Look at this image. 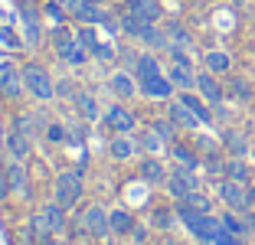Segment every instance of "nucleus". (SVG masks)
<instances>
[{"label": "nucleus", "mask_w": 255, "mask_h": 245, "mask_svg": "<svg viewBox=\"0 0 255 245\" xmlns=\"http://www.w3.org/2000/svg\"><path fill=\"white\" fill-rule=\"evenodd\" d=\"M167 79L173 82V89H180V92H190V89H196V75H193V69H187V66H177V62L170 66Z\"/></svg>", "instance_id": "412c9836"}, {"label": "nucleus", "mask_w": 255, "mask_h": 245, "mask_svg": "<svg viewBox=\"0 0 255 245\" xmlns=\"http://www.w3.org/2000/svg\"><path fill=\"white\" fill-rule=\"evenodd\" d=\"M150 131H157V137L164 144L173 141V131H177V124H173L170 118H157V121H150Z\"/></svg>", "instance_id": "c756f323"}, {"label": "nucleus", "mask_w": 255, "mask_h": 245, "mask_svg": "<svg viewBox=\"0 0 255 245\" xmlns=\"http://www.w3.org/2000/svg\"><path fill=\"white\" fill-rule=\"evenodd\" d=\"M7 180H10V190L20 196L30 193V173H26V167H23V160H10L7 163Z\"/></svg>", "instance_id": "4468645a"}, {"label": "nucleus", "mask_w": 255, "mask_h": 245, "mask_svg": "<svg viewBox=\"0 0 255 245\" xmlns=\"http://www.w3.org/2000/svg\"><path fill=\"white\" fill-rule=\"evenodd\" d=\"M164 69H160V62H157V56H150V52H141L134 59V79L137 82H144V79H154V75H160Z\"/></svg>", "instance_id": "aec40b11"}, {"label": "nucleus", "mask_w": 255, "mask_h": 245, "mask_svg": "<svg viewBox=\"0 0 255 245\" xmlns=\"http://www.w3.org/2000/svg\"><path fill=\"white\" fill-rule=\"evenodd\" d=\"M46 137H49L53 144H66L69 141V127L59 124V121H53V124H46Z\"/></svg>", "instance_id": "473e14b6"}, {"label": "nucleus", "mask_w": 255, "mask_h": 245, "mask_svg": "<svg viewBox=\"0 0 255 245\" xmlns=\"http://www.w3.org/2000/svg\"><path fill=\"white\" fill-rule=\"evenodd\" d=\"M193 190H196V177H193L190 167H177V170L167 177V193H170L173 200H187Z\"/></svg>", "instance_id": "39448f33"}, {"label": "nucleus", "mask_w": 255, "mask_h": 245, "mask_svg": "<svg viewBox=\"0 0 255 245\" xmlns=\"http://www.w3.org/2000/svg\"><path fill=\"white\" fill-rule=\"evenodd\" d=\"M213 245H242V242H239V236H233V232H223Z\"/></svg>", "instance_id": "49530a36"}, {"label": "nucleus", "mask_w": 255, "mask_h": 245, "mask_svg": "<svg viewBox=\"0 0 255 245\" xmlns=\"http://www.w3.org/2000/svg\"><path fill=\"white\" fill-rule=\"evenodd\" d=\"M154 223L164 226V229H170V226H173V216L167 213V209H157V213H154Z\"/></svg>", "instance_id": "c03bdc74"}, {"label": "nucleus", "mask_w": 255, "mask_h": 245, "mask_svg": "<svg viewBox=\"0 0 255 245\" xmlns=\"http://www.w3.org/2000/svg\"><path fill=\"white\" fill-rule=\"evenodd\" d=\"M167 36H170V46H177V49H187V46L193 43V39H190V33L183 30V26H177V23L170 26V33H167Z\"/></svg>", "instance_id": "2f4dec72"}, {"label": "nucleus", "mask_w": 255, "mask_h": 245, "mask_svg": "<svg viewBox=\"0 0 255 245\" xmlns=\"http://www.w3.org/2000/svg\"><path fill=\"white\" fill-rule=\"evenodd\" d=\"M56 56L59 59H66L69 66H85V59H89V49H85L82 43H79V36H72L69 30H56Z\"/></svg>", "instance_id": "7ed1b4c3"}, {"label": "nucleus", "mask_w": 255, "mask_h": 245, "mask_svg": "<svg viewBox=\"0 0 255 245\" xmlns=\"http://www.w3.org/2000/svg\"><path fill=\"white\" fill-rule=\"evenodd\" d=\"M43 213H46V219H49V226H53V232H66V209H62L59 203H49Z\"/></svg>", "instance_id": "bb28decb"}, {"label": "nucleus", "mask_w": 255, "mask_h": 245, "mask_svg": "<svg viewBox=\"0 0 255 245\" xmlns=\"http://www.w3.org/2000/svg\"><path fill=\"white\" fill-rule=\"evenodd\" d=\"M118 26H121V30L128 33V36L141 39V33L147 30L150 23H147V20H141V16H137V13H131V10H125V13H121V20H118Z\"/></svg>", "instance_id": "b1692460"}, {"label": "nucleus", "mask_w": 255, "mask_h": 245, "mask_svg": "<svg viewBox=\"0 0 255 245\" xmlns=\"http://www.w3.org/2000/svg\"><path fill=\"white\" fill-rule=\"evenodd\" d=\"M56 95H59V98H72V102H75L79 92H75V85L69 79H59V82H56Z\"/></svg>", "instance_id": "a19ab883"}, {"label": "nucleus", "mask_w": 255, "mask_h": 245, "mask_svg": "<svg viewBox=\"0 0 255 245\" xmlns=\"http://www.w3.org/2000/svg\"><path fill=\"white\" fill-rule=\"evenodd\" d=\"M23 92H26V85H23V69H16L13 62H0V95L20 98Z\"/></svg>", "instance_id": "423d86ee"}, {"label": "nucleus", "mask_w": 255, "mask_h": 245, "mask_svg": "<svg viewBox=\"0 0 255 245\" xmlns=\"http://www.w3.org/2000/svg\"><path fill=\"white\" fill-rule=\"evenodd\" d=\"M10 193H13V190H10V180H7V170H0V203L7 200Z\"/></svg>", "instance_id": "a18cd8bd"}, {"label": "nucleus", "mask_w": 255, "mask_h": 245, "mask_svg": "<svg viewBox=\"0 0 255 245\" xmlns=\"http://www.w3.org/2000/svg\"><path fill=\"white\" fill-rule=\"evenodd\" d=\"M0 43H3V46H10V49H20V46H23V39L16 36V33L10 30V26H0Z\"/></svg>", "instance_id": "ea45409f"}, {"label": "nucleus", "mask_w": 255, "mask_h": 245, "mask_svg": "<svg viewBox=\"0 0 255 245\" xmlns=\"http://www.w3.org/2000/svg\"><path fill=\"white\" fill-rule=\"evenodd\" d=\"M167 118H170L177 127H183V131H193V127L200 124V118L190 112V108L180 102V98H177V102H170V108H167Z\"/></svg>", "instance_id": "2eb2a0df"}, {"label": "nucleus", "mask_w": 255, "mask_h": 245, "mask_svg": "<svg viewBox=\"0 0 255 245\" xmlns=\"http://www.w3.org/2000/svg\"><path fill=\"white\" fill-rule=\"evenodd\" d=\"M82 226H85V232H89L92 239H105L108 232H112V219H108V213L102 206H89L85 209Z\"/></svg>", "instance_id": "6e6552de"}, {"label": "nucleus", "mask_w": 255, "mask_h": 245, "mask_svg": "<svg viewBox=\"0 0 255 245\" xmlns=\"http://www.w3.org/2000/svg\"><path fill=\"white\" fill-rule=\"evenodd\" d=\"M180 102L200 118V124H213V112H210V102H206V98L193 95V92H180Z\"/></svg>", "instance_id": "f3484780"}, {"label": "nucleus", "mask_w": 255, "mask_h": 245, "mask_svg": "<svg viewBox=\"0 0 255 245\" xmlns=\"http://www.w3.org/2000/svg\"><path fill=\"white\" fill-rule=\"evenodd\" d=\"M108 219H112V232L115 236H131V232H134V216L128 213V209H112Z\"/></svg>", "instance_id": "5701e85b"}, {"label": "nucleus", "mask_w": 255, "mask_h": 245, "mask_svg": "<svg viewBox=\"0 0 255 245\" xmlns=\"http://www.w3.org/2000/svg\"><path fill=\"white\" fill-rule=\"evenodd\" d=\"M23 85H26V92H30L36 102H53V98H56V82H53V75L46 72L43 66H36V62L23 66Z\"/></svg>", "instance_id": "f257e3e1"}, {"label": "nucleus", "mask_w": 255, "mask_h": 245, "mask_svg": "<svg viewBox=\"0 0 255 245\" xmlns=\"http://www.w3.org/2000/svg\"><path fill=\"white\" fill-rule=\"evenodd\" d=\"M137 89H141V95H144V98H154V102H167V98H173V82L167 79L164 72L154 75V79L137 82Z\"/></svg>", "instance_id": "1a4fd4ad"}, {"label": "nucleus", "mask_w": 255, "mask_h": 245, "mask_svg": "<svg viewBox=\"0 0 255 245\" xmlns=\"http://www.w3.org/2000/svg\"><path fill=\"white\" fill-rule=\"evenodd\" d=\"M7 154L13 157V160H26V157L33 154V137H26V134H20L16 127H10V134H7Z\"/></svg>", "instance_id": "ddd939ff"}, {"label": "nucleus", "mask_w": 255, "mask_h": 245, "mask_svg": "<svg viewBox=\"0 0 255 245\" xmlns=\"http://www.w3.org/2000/svg\"><path fill=\"white\" fill-rule=\"evenodd\" d=\"M170 154H173V160L180 163V167H190V170H196V167H200V157H196L190 147H183V144H173Z\"/></svg>", "instance_id": "a878e982"}, {"label": "nucleus", "mask_w": 255, "mask_h": 245, "mask_svg": "<svg viewBox=\"0 0 255 245\" xmlns=\"http://www.w3.org/2000/svg\"><path fill=\"white\" fill-rule=\"evenodd\" d=\"M226 177H229V180H239V183H246V180H249L246 163H242V160H229V163H226Z\"/></svg>", "instance_id": "72a5a7b5"}, {"label": "nucleus", "mask_w": 255, "mask_h": 245, "mask_svg": "<svg viewBox=\"0 0 255 245\" xmlns=\"http://www.w3.org/2000/svg\"><path fill=\"white\" fill-rule=\"evenodd\" d=\"M196 92H200L210 105H223V85L216 82V75H213L210 69L196 75Z\"/></svg>", "instance_id": "9b49d317"}, {"label": "nucleus", "mask_w": 255, "mask_h": 245, "mask_svg": "<svg viewBox=\"0 0 255 245\" xmlns=\"http://www.w3.org/2000/svg\"><path fill=\"white\" fill-rule=\"evenodd\" d=\"M137 173H141V180H144V183H150V186L167 183V177H170V173L164 170V163H160L157 157H144L141 167H137Z\"/></svg>", "instance_id": "f8f14e48"}, {"label": "nucleus", "mask_w": 255, "mask_h": 245, "mask_svg": "<svg viewBox=\"0 0 255 245\" xmlns=\"http://www.w3.org/2000/svg\"><path fill=\"white\" fill-rule=\"evenodd\" d=\"M30 229H33V236H36L39 242H49V236H53V226H49V219H46V213L33 216V223H30Z\"/></svg>", "instance_id": "c85d7f7f"}, {"label": "nucleus", "mask_w": 255, "mask_h": 245, "mask_svg": "<svg viewBox=\"0 0 255 245\" xmlns=\"http://www.w3.org/2000/svg\"><path fill=\"white\" fill-rule=\"evenodd\" d=\"M108 89H112L118 98H134L137 92H141V89H137V82L131 79L128 72H112V79H108Z\"/></svg>", "instance_id": "6ab92c4d"}, {"label": "nucleus", "mask_w": 255, "mask_h": 245, "mask_svg": "<svg viewBox=\"0 0 255 245\" xmlns=\"http://www.w3.org/2000/svg\"><path fill=\"white\" fill-rule=\"evenodd\" d=\"M183 203H187L190 209H196V213H210V200H206L203 193H196V190H193V193H190Z\"/></svg>", "instance_id": "e433bc0d"}, {"label": "nucleus", "mask_w": 255, "mask_h": 245, "mask_svg": "<svg viewBox=\"0 0 255 245\" xmlns=\"http://www.w3.org/2000/svg\"><path fill=\"white\" fill-rule=\"evenodd\" d=\"M43 13L49 16V20H53V23H59V26H62V23L69 20V10L62 7L59 0H49V3H46V7H43Z\"/></svg>", "instance_id": "7c9ffc66"}, {"label": "nucleus", "mask_w": 255, "mask_h": 245, "mask_svg": "<svg viewBox=\"0 0 255 245\" xmlns=\"http://www.w3.org/2000/svg\"><path fill=\"white\" fill-rule=\"evenodd\" d=\"M233 92L242 98V102H249V98H252V89H249V82H246V79H233Z\"/></svg>", "instance_id": "79ce46f5"}, {"label": "nucleus", "mask_w": 255, "mask_h": 245, "mask_svg": "<svg viewBox=\"0 0 255 245\" xmlns=\"http://www.w3.org/2000/svg\"><path fill=\"white\" fill-rule=\"evenodd\" d=\"M7 124H3V121H0V150H7Z\"/></svg>", "instance_id": "de8ad7c7"}, {"label": "nucleus", "mask_w": 255, "mask_h": 245, "mask_svg": "<svg viewBox=\"0 0 255 245\" xmlns=\"http://www.w3.org/2000/svg\"><path fill=\"white\" fill-rule=\"evenodd\" d=\"M92 3H105V0H92Z\"/></svg>", "instance_id": "3c124183"}, {"label": "nucleus", "mask_w": 255, "mask_h": 245, "mask_svg": "<svg viewBox=\"0 0 255 245\" xmlns=\"http://www.w3.org/2000/svg\"><path fill=\"white\" fill-rule=\"evenodd\" d=\"M252 79H255V75H252Z\"/></svg>", "instance_id": "864d4df0"}, {"label": "nucleus", "mask_w": 255, "mask_h": 245, "mask_svg": "<svg viewBox=\"0 0 255 245\" xmlns=\"http://www.w3.org/2000/svg\"><path fill=\"white\" fill-rule=\"evenodd\" d=\"M128 10L137 13L141 20H147V23H157L160 16H164V7H160L157 0H128Z\"/></svg>", "instance_id": "a211bd4d"}, {"label": "nucleus", "mask_w": 255, "mask_h": 245, "mask_svg": "<svg viewBox=\"0 0 255 245\" xmlns=\"http://www.w3.org/2000/svg\"><path fill=\"white\" fill-rule=\"evenodd\" d=\"M223 141H226V147L233 150L236 157H242V154H246V137H239L236 131H226V137H223Z\"/></svg>", "instance_id": "f704fd0d"}, {"label": "nucleus", "mask_w": 255, "mask_h": 245, "mask_svg": "<svg viewBox=\"0 0 255 245\" xmlns=\"http://www.w3.org/2000/svg\"><path fill=\"white\" fill-rule=\"evenodd\" d=\"M249 203H252V206H255V183L249 186Z\"/></svg>", "instance_id": "8fccbe9b"}, {"label": "nucleus", "mask_w": 255, "mask_h": 245, "mask_svg": "<svg viewBox=\"0 0 255 245\" xmlns=\"http://www.w3.org/2000/svg\"><path fill=\"white\" fill-rule=\"evenodd\" d=\"M92 52H95V56H98V59H115V49H112V46H108V43H95V46H92Z\"/></svg>", "instance_id": "37998d69"}, {"label": "nucleus", "mask_w": 255, "mask_h": 245, "mask_svg": "<svg viewBox=\"0 0 255 245\" xmlns=\"http://www.w3.org/2000/svg\"><path fill=\"white\" fill-rule=\"evenodd\" d=\"M102 118H105V124L112 127L115 134H131V131L137 127L134 112H131V108H125V105H112V108H108Z\"/></svg>", "instance_id": "0eeeda50"}, {"label": "nucleus", "mask_w": 255, "mask_h": 245, "mask_svg": "<svg viewBox=\"0 0 255 245\" xmlns=\"http://www.w3.org/2000/svg\"><path fill=\"white\" fill-rule=\"evenodd\" d=\"M219 196H223V203L233 209V213H249V206H252V203H249V190L239 180H223V183H219Z\"/></svg>", "instance_id": "20e7f679"}, {"label": "nucleus", "mask_w": 255, "mask_h": 245, "mask_svg": "<svg viewBox=\"0 0 255 245\" xmlns=\"http://www.w3.org/2000/svg\"><path fill=\"white\" fill-rule=\"evenodd\" d=\"M203 62H206V69H210L213 75L229 72V69H233V56H229L226 49H210L206 56H203Z\"/></svg>", "instance_id": "4be33fe9"}, {"label": "nucleus", "mask_w": 255, "mask_h": 245, "mask_svg": "<svg viewBox=\"0 0 255 245\" xmlns=\"http://www.w3.org/2000/svg\"><path fill=\"white\" fill-rule=\"evenodd\" d=\"M134 150H137V141L131 134H115L112 141H108V154H112L115 160H131Z\"/></svg>", "instance_id": "dca6fc26"}, {"label": "nucleus", "mask_w": 255, "mask_h": 245, "mask_svg": "<svg viewBox=\"0 0 255 245\" xmlns=\"http://www.w3.org/2000/svg\"><path fill=\"white\" fill-rule=\"evenodd\" d=\"M82 193H85V183H82V173L79 170H62L56 177V203L62 209H72L75 203L82 200Z\"/></svg>", "instance_id": "f03ea898"}, {"label": "nucleus", "mask_w": 255, "mask_h": 245, "mask_svg": "<svg viewBox=\"0 0 255 245\" xmlns=\"http://www.w3.org/2000/svg\"><path fill=\"white\" fill-rule=\"evenodd\" d=\"M141 144H144V150H150V154L164 147V141L157 137V131H144V134H141Z\"/></svg>", "instance_id": "58836bf2"}, {"label": "nucleus", "mask_w": 255, "mask_h": 245, "mask_svg": "<svg viewBox=\"0 0 255 245\" xmlns=\"http://www.w3.org/2000/svg\"><path fill=\"white\" fill-rule=\"evenodd\" d=\"M131 236H134V242H144V239H147V232H144L141 226H134V232H131Z\"/></svg>", "instance_id": "09e8293b"}, {"label": "nucleus", "mask_w": 255, "mask_h": 245, "mask_svg": "<svg viewBox=\"0 0 255 245\" xmlns=\"http://www.w3.org/2000/svg\"><path fill=\"white\" fill-rule=\"evenodd\" d=\"M13 127L20 134H26V137H33V134H39V118H36V115H16Z\"/></svg>", "instance_id": "cd10ccee"}, {"label": "nucleus", "mask_w": 255, "mask_h": 245, "mask_svg": "<svg viewBox=\"0 0 255 245\" xmlns=\"http://www.w3.org/2000/svg\"><path fill=\"white\" fill-rule=\"evenodd\" d=\"M69 141L72 144H85L89 141V124H69Z\"/></svg>", "instance_id": "4c0bfd02"}, {"label": "nucleus", "mask_w": 255, "mask_h": 245, "mask_svg": "<svg viewBox=\"0 0 255 245\" xmlns=\"http://www.w3.org/2000/svg\"><path fill=\"white\" fill-rule=\"evenodd\" d=\"M75 108H79V115H82L85 121H98V118H102L95 95H89V92H79V95H75Z\"/></svg>", "instance_id": "393cba45"}, {"label": "nucleus", "mask_w": 255, "mask_h": 245, "mask_svg": "<svg viewBox=\"0 0 255 245\" xmlns=\"http://www.w3.org/2000/svg\"><path fill=\"white\" fill-rule=\"evenodd\" d=\"M164 245H173V242H164Z\"/></svg>", "instance_id": "603ef678"}, {"label": "nucleus", "mask_w": 255, "mask_h": 245, "mask_svg": "<svg viewBox=\"0 0 255 245\" xmlns=\"http://www.w3.org/2000/svg\"><path fill=\"white\" fill-rule=\"evenodd\" d=\"M20 16H23V30H26V43L39 46L43 43V26H39V10L30 3H20Z\"/></svg>", "instance_id": "9d476101"}, {"label": "nucleus", "mask_w": 255, "mask_h": 245, "mask_svg": "<svg viewBox=\"0 0 255 245\" xmlns=\"http://www.w3.org/2000/svg\"><path fill=\"white\" fill-rule=\"evenodd\" d=\"M223 226H226V232H233V236H242V232H249V226L242 223L239 216H233V213H226V216H223Z\"/></svg>", "instance_id": "c9c22d12"}]
</instances>
